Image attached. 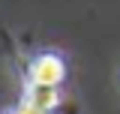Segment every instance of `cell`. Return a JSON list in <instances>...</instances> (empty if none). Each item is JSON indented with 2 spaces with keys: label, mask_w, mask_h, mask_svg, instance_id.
Returning <instances> with one entry per match:
<instances>
[{
  "label": "cell",
  "mask_w": 120,
  "mask_h": 114,
  "mask_svg": "<svg viewBox=\"0 0 120 114\" xmlns=\"http://www.w3.org/2000/svg\"><path fill=\"white\" fill-rule=\"evenodd\" d=\"M6 114H45V111H39V108H33V105H27V102H21L18 108H12V111H6Z\"/></svg>",
  "instance_id": "obj_3"
},
{
  "label": "cell",
  "mask_w": 120,
  "mask_h": 114,
  "mask_svg": "<svg viewBox=\"0 0 120 114\" xmlns=\"http://www.w3.org/2000/svg\"><path fill=\"white\" fill-rule=\"evenodd\" d=\"M24 102L33 105V108H39V111H45V114H51L63 102V96H60V87H54V84L27 81V87H24Z\"/></svg>",
  "instance_id": "obj_2"
},
{
  "label": "cell",
  "mask_w": 120,
  "mask_h": 114,
  "mask_svg": "<svg viewBox=\"0 0 120 114\" xmlns=\"http://www.w3.org/2000/svg\"><path fill=\"white\" fill-rule=\"evenodd\" d=\"M66 78V60L54 51H45V54H36L30 60L27 69V81H36V84H54L60 87Z\"/></svg>",
  "instance_id": "obj_1"
}]
</instances>
